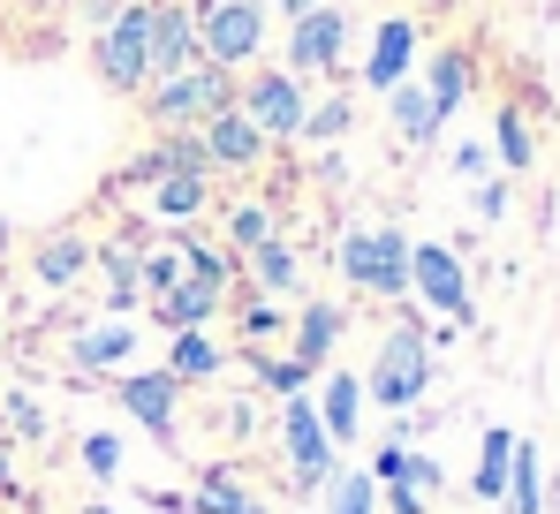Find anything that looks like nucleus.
Returning <instances> with one entry per match:
<instances>
[{
    "mask_svg": "<svg viewBox=\"0 0 560 514\" xmlns=\"http://www.w3.org/2000/svg\"><path fill=\"white\" fill-rule=\"evenodd\" d=\"M318 424H326L334 446L357 439V424H364V378H357V371H334V378H326V394H318Z\"/></svg>",
    "mask_w": 560,
    "mask_h": 514,
    "instance_id": "ddd939ff",
    "label": "nucleus"
},
{
    "mask_svg": "<svg viewBox=\"0 0 560 514\" xmlns=\"http://www.w3.org/2000/svg\"><path fill=\"white\" fill-rule=\"evenodd\" d=\"M137 272H144V288H160V295H167V288L183 280V250H144Z\"/></svg>",
    "mask_w": 560,
    "mask_h": 514,
    "instance_id": "72a5a7b5",
    "label": "nucleus"
},
{
    "mask_svg": "<svg viewBox=\"0 0 560 514\" xmlns=\"http://www.w3.org/2000/svg\"><path fill=\"white\" fill-rule=\"evenodd\" d=\"M500 160H508V167H530V129H523V114H500Z\"/></svg>",
    "mask_w": 560,
    "mask_h": 514,
    "instance_id": "f704fd0d",
    "label": "nucleus"
},
{
    "mask_svg": "<svg viewBox=\"0 0 560 514\" xmlns=\"http://www.w3.org/2000/svg\"><path fill=\"white\" fill-rule=\"evenodd\" d=\"M409 288H417L432 311L469 318V280H463V265H455L447 243H409Z\"/></svg>",
    "mask_w": 560,
    "mask_h": 514,
    "instance_id": "9d476101",
    "label": "nucleus"
},
{
    "mask_svg": "<svg viewBox=\"0 0 560 514\" xmlns=\"http://www.w3.org/2000/svg\"><path fill=\"white\" fill-rule=\"evenodd\" d=\"M175 401H183V378L175 371H129L121 378V409L152 431L160 446H175Z\"/></svg>",
    "mask_w": 560,
    "mask_h": 514,
    "instance_id": "9b49d317",
    "label": "nucleus"
},
{
    "mask_svg": "<svg viewBox=\"0 0 560 514\" xmlns=\"http://www.w3.org/2000/svg\"><path fill=\"white\" fill-rule=\"evenodd\" d=\"M334 341H341V311H334V303H311V311L295 318V363L318 371V363L334 355Z\"/></svg>",
    "mask_w": 560,
    "mask_h": 514,
    "instance_id": "dca6fc26",
    "label": "nucleus"
},
{
    "mask_svg": "<svg viewBox=\"0 0 560 514\" xmlns=\"http://www.w3.org/2000/svg\"><path fill=\"white\" fill-rule=\"evenodd\" d=\"M326 514H378V477H372V469H334V484H326Z\"/></svg>",
    "mask_w": 560,
    "mask_h": 514,
    "instance_id": "412c9836",
    "label": "nucleus"
},
{
    "mask_svg": "<svg viewBox=\"0 0 560 514\" xmlns=\"http://www.w3.org/2000/svg\"><path fill=\"white\" fill-rule=\"evenodd\" d=\"M129 348H137V326H98V334L69 341V363L77 371H106V363H129Z\"/></svg>",
    "mask_w": 560,
    "mask_h": 514,
    "instance_id": "f3484780",
    "label": "nucleus"
},
{
    "mask_svg": "<svg viewBox=\"0 0 560 514\" xmlns=\"http://www.w3.org/2000/svg\"><path fill=\"white\" fill-rule=\"evenodd\" d=\"M167 371H175V378H212V371H220V348L205 341V334H175V355H167Z\"/></svg>",
    "mask_w": 560,
    "mask_h": 514,
    "instance_id": "a878e982",
    "label": "nucleus"
},
{
    "mask_svg": "<svg viewBox=\"0 0 560 514\" xmlns=\"http://www.w3.org/2000/svg\"><path fill=\"white\" fill-rule=\"evenodd\" d=\"M280 446H288V469H295V484L303 492H326L334 484V439H326V424H318V401L311 394H288L280 401Z\"/></svg>",
    "mask_w": 560,
    "mask_h": 514,
    "instance_id": "39448f33",
    "label": "nucleus"
},
{
    "mask_svg": "<svg viewBox=\"0 0 560 514\" xmlns=\"http://www.w3.org/2000/svg\"><path fill=\"white\" fill-rule=\"evenodd\" d=\"M386 98H394V129H401L409 144H424V137L440 129V114H432V98H424V84H394Z\"/></svg>",
    "mask_w": 560,
    "mask_h": 514,
    "instance_id": "4be33fe9",
    "label": "nucleus"
},
{
    "mask_svg": "<svg viewBox=\"0 0 560 514\" xmlns=\"http://www.w3.org/2000/svg\"><path fill=\"white\" fill-rule=\"evenodd\" d=\"M341 272L357 280V288H372V295H409V235L401 227H357L349 243H341Z\"/></svg>",
    "mask_w": 560,
    "mask_h": 514,
    "instance_id": "20e7f679",
    "label": "nucleus"
},
{
    "mask_svg": "<svg viewBox=\"0 0 560 514\" xmlns=\"http://www.w3.org/2000/svg\"><path fill=\"white\" fill-rule=\"evenodd\" d=\"M477 212H485V220H500V212H508V189H500V182H485V189H477Z\"/></svg>",
    "mask_w": 560,
    "mask_h": 514,
    "instance_id": "e433bc0d",
    "label": "nucleus"
},
{
    "mask_svg": "<svg viewBox=\"0 0 560 514\" xmlns=\"http://www.w3.org/2000/svg\"><path fill=\"white\" fill-rule=\"evenodd\" d=\"M98 265H106V280H114V311H137V295H144V272H137V265H144V257L129 250V243H106Z\"/></svg>",
    "mask_w": 560,
    "mask_h": 514,
    "instance_id": "5701e85b",
    "label": "nucleus"
},
{
    "mask_svg": "<svg viewBox=\"0 0 560 514\" xmlns=\"http://www.w3.org/2000/svg\"><path fill=\"white\" fill-rule=\"evenodd\" d=\"M144 106H152V121L160 129H205L212 114H228L235 106V69H212V61H189L175 77H160V84H144Z\"/></svg>",
    "mask_w": 560,
    "mask_h": 514,
    "instance_id": "f257e3e1",
    "label": "nucleus"
},
{
    "mask_svg": "<svg viewBox=\"0 0 560 514\" xmlns=\"http://www.w3.org/2000/svg\"><path fill=\"white\" fill-rule=\"evenodd\" d=\"M349 114H357V106H349V98L334 91V98H318V106H303V137H311V144H334V137L349 129Z\"/></svg>",
    "mask_w": 560,
    "mask_h": 514,
    "instance_id": "c85d7f7f",
    "label": "nucleus"
},
{
    "mask_svg": "<svg viewBox=\"0 0 560 514\" xmlns=\"http://www.w3.org/2000/svg\"><path fill=\"white\" fill-rule=\"evenodd\" d=\"M212 311H220V288H205V280H189V272L160 295V326H175V334H205Z\"/></svg>",
    "mask_w": 560,
    "mask_h": 514,
    "instance_id": "2eb2a0df",
    "label": "nucleus"
},
{
    "mask_svg": "<svg viewBox=\"0 0 560 514\" xmlns=\"http://www.w3.org/2000/svg\"><path fill=\"white\" fill-rule=\"evenodd\" d=\"M84 469H92V477H121V439H114V431H92V439H84Z\"/></svg>",
    "mask_w": 560,
    "mask_h": 514,
    "instance_id": "2f4dec72",
    "label": "nucleus"
},
{
    "mask_svg": "<svg viewBox=\"0 0 560 514\" xmlns=\"http://www.w3.org/2000/svg\"><path fill=\"white\" fill-rule=\"evenodd\" d=\"M266 46V8L258 0H205L197 8V54L212 69H243Z\"/></svg>",
    "mask_w": 560,
    "mask_h": 514,
    "instance_id": "7ed1b4c3",
    "label": "nucleus"
},
{
    "mask_svg": "<svg viewBox=\"0 0 560 514\" xmlns=\"http://www.w3.org/2000/svg\"><path fill=\"white\" fill-rule=\"evenodd\" d=\"M0 257H8V212H0Z\"/></svg>",
    "mask_w": 560,
    "mask_h": 514,
    "instance_id": "ea45409f",
    "label": "nucleus"
},
{
    "mask_svg": "<svg viewBox=\"0 0 560 514\" xmlns=\"http://www.w3.org/2000/svg\"><path fill=\"white\" fill-rule=\"evenodd\" d=\"M144 54H152V84L189 69V61H205L197 54V15H189L183 0H152L144 8Z\"/></svg>",
    "mask_w": 560,
    "mask_h": 514,
    "instance_id": "1a4fd4ad",
    "label": "nucleus"
},
{
    "mask_svg": "<svg viewBox=\"0 0 560 514\" xmlns=\"http://www.w3.org/2000/svg\"><path fill=\"white\" fill-rule=\"evenodd\" d=\"M183 272L205 280V288H228V257L212 250V243H183Z\"/></svg>",
    "mask_w": 560,
    "mask_h": 514,
    "instance_id": "c756f323",
    "label": "nucleus"
},
{
    "mask_svg": "<svg viewBox=\"0 0 560 514\" xmlns=\"http://www.w3.org/2000/svg\"><path fill=\"white\" fill-rule=\"evenodd\" d=\"M235 114L258 129V137H303V91L288 69H258L250 91H235Z\"/></svg>",
    "mask_w": 560,
    "mask_h": 514,
    "instance_id": "6e6552de",
    "label": "nucleus"
},
{
    "mask_svg": "<svg viewBox=\"0 0 560 514\" xmlns=\"http://www.w3.org/2000/svg\"><path fill=\"white\" fill-rule=\"evenodd\" d=\"M152 205H160L167 220H183V212H197V205H205V174H160Z\"/></svg>",
    "mask_w": 560,
    "mask_h": 514,
    "instance_id": "cd10ccee",
    "label": "nucleus"
},
{
    "mask_svg": "<svg viewBox=\"0 0 560 514\" xmlns=\"http://www.w3.org/2000/svg\"><path fill=\"white\" fill-rule=\"evenodd\" d=\"M341 46H349V15L318 0L288 31V77H341Z\"/></svg>",
    "mask_w": 560,
    "mask_h": 514,
    "instance_id": "0eeeda50",
    "label": "nucleus"
},
{
    "mask_svg": "<svg viewBox=\"0 0 560 514\" xmlns=\"http://www.w3.org/2000/svg\"><path fill=\"white\" fill-rule=\"evenodd\" d=\"M280 8H288V15H311V8H318V0H280Z\"/></svg>",
    "mask_w": 560,
    "mask_h": 514,
    "instance_id": "58836bf2",
    "label": "nucleus"
},
{
    "mask_svg": "<svg viewBox=\"0 0 560 514\" xmlns=\"http://www.w3.org/2000/svg\"><path fill=\"white\" fill-rule=\"evenodd\" d=\"M508 462H515V431H485V454H477L469 492H477V500H500V492H508Z\"/></svg>",
    "mask_w": 560,
    "mask_h": 514,
    "instance_id": "6ab92c4d",
    "label": "nucleus"
},
{
    "mask_svg": "<svg viewBox=\"0 0 560 514\" xmlns=\"http://www.w3.org/2000/svg\"><path fill=\"white\" fill-rule=\"evenodd\" d=\"M228 227H235V243H243V250H258V243L273 235V212H266V205H235V220H228Z\"/></svg>",
    "mask_w": 560,
    "mask_h": 514,
    "instance_id": "473e14b6",
    "label": "nucleus"
},
{
    "mask_svg": "<svg viewBox=\"0 0 560 514\" xmlns=\"http://www.w3.org/2000/svg\"><path fill=\"white\" fill-rule=\"evenodd\" d=\"M197 144H205V160H212V167H258V152H266V137H258L235 106H228V114H212V121L197 129Z\"/></svg>",
    "mask_w": 560,
    "mask_h": 514,
    "instance_id": "f8f14e48",
    "label": "nucleus"
},
{
    "mask_svg": "<svg viewBox=\"0 0 560 514\" xmlns=\"http://www.w3.org/2000/svg\"><path fill=\"white\" fill-rule=\"evenodd\" d=\"M98 77H106V91H144V84H152V54H144V0H129V8L98 31Z\"/></svg>",
    "mask_w": 560,
    "mask_h": 514,
    "instance_id": "423d86ee",
    "label": "nucleus"
},
{
    "mask_svg": "<svg viewBox=\"0 0 560 514\" xmlns=\"http://www.w3.org/2000/svg\"><path fill=\"white\" fill-rule=\"evenodd\" d=\"M8 417H15V431H23V439H38V401H23V394H15V401H8Z\"/></svg>",
    "mask_w": 560,
    "mask_h": 514,
    "instance_id": "c9c22d12",
    "label": "nucleus"
},
{
    "mask_svg": "<svg viewBox=\"0 0 560 514\" xmlns=\"http://www.w3.org/2000/svg\"><path fill=\"white\" fill-rule=\"evenodd\" d=\"M189 507H197V514H266V500H250V492H243L228 469H212V477L189 492Z\"/></svg>",
    "mask_w": 560,
    "mask_h": 514,
    "instance_id": "aec40b11",
    "label": "nucleus"
},
{
    "mask_svg": "<svg viewBox=\"0 0 560 514\" xmlns=\"http://www.w3.org/2000/svg\"><path fill=\"white\" fill-rule=\"evenodd\" d=\"M463 91H469V61H463V54H440V61H432V84H424V98H432V114L447 121V114L463 106Z\"/></svg>",
    "mask_w": 560,
    "mask_h": 514,
    "instance_id": "b1692460",
    "label": "nucleus"
},
{
    "mask_svg": "<svg viewBox=\"0 0 560 514\" xmlns=\"http://www.w3.org/2000/svg\"><path fill=\"white\" fill-rule=\"evenodd\" d=\"M250 272H258V288H295V250H288V243H280V235H266V243H258V250H250Z\"/></svg>",
    "mask_w": 560,
    "mask_h": 514,
    "instance_id": "bb28decb",
    "label": "nucleus"
},
{
    "mask_svg": "<svg viewBox=\"0 0 560 514\" xmlns=\"http://www.w3.org/2000/svg\"><path fill=\"white\" fill-rule=\"evenodd\" d=\"M77 514H114V507H77Z\"/></svg>",
    "mask_w": 560,
    "mask_h": 514,
    "instance_id": "a19ab883",
    "label": "nucleus"
},
{
    "mask_svg": "<svg viewBox=\"0 0 560 514\" xmlns=\"http://www.w3.org/2000/svg\"><path fill=\"white\" fill-rule=\"evenodd\" d=\"M84 265H92V250H84L77 235H61V243H46V250H38V280H46V288H69Z\"/></svg>",
    "mask_w": 560,
    "mask_h": 514,
    "instance_id": "393cba45",
    "label": "nucleus"
},
{
    "mask_svg": "<svg viewBox=\"0 0 560 514\" xmlns=\"http://www.w3.org/2000/svg\"><path fill=\"white\" fill-rule=\"evenodd\" d=\"M432 386V341L417 326H394L372 355V401L378 409H417Z\"/></svg>",
    "mask_w": 560,
    "mask_h": 514,
    "instance_id": "f03ea898",
    "label": "nucleus"
},
{
    "mask_svg": "<svg viewBox=\"0 0 560 514\" xmlns=\"http://www.w3.org/2000/svg\"><path fill=\"white\" fill-rule=\"evenodd\" d=\"M500 507H508V514H538V507H546V492H538V446H530V439H515V462H508V492H500Z\"/></svg>",
    "mask_w": 560,
    "mask_h": 514,
    "instance_id": "a211bd4d",
    "label": "nucleus"
},
{
    "mask_svg": "<svg viewBox=\"0 0 560 514\" xmlns=\"http://www.w3.org/2000/svg\"><path fill=\"white\" fill-rule=\"evenodd\" d=\"M280 326V311H266V303H258V311H243V334H273Z\"/></svg>",
    "mask_w": 560,
    "mask_h": 514,
    "instance_id": "4c0bfd02",
    "label": "nucleus"
},
{
    "mask_svg": "<svg viewBox=\"0 0 560 514\" xmlns=\"http://www.w3.org/2000/svg\"><path fill=\"white\" fill-rule=\"evenodd\" d=\"M258 378H266L280 401H288V394H303V378H311V371H303L295 355H266V363H258Z\"/></svg>",
    "mask_w": 560,
    "mask_h": 514,
    "instance_id": "7c9ffc66",
    "label": "nucleus"
},
{
    "mask_svg": "<svg viewBox=\"0 0 560 514\" xmlns=\"http://www.w3.org/2000/svg\"><path fill=\"white\" fill-rule=\"evenodd\" d=\"M409 54H417V31H409L401 15H386V23H378V38H372V69H364V77H372V91H394V84H401V77H409Z\"/></svg>",
    "mask_w": 560,
    "mask_h": 514,
    "instance_id": "4468645a",
    "label": "nucleus"
}]
</instances>
